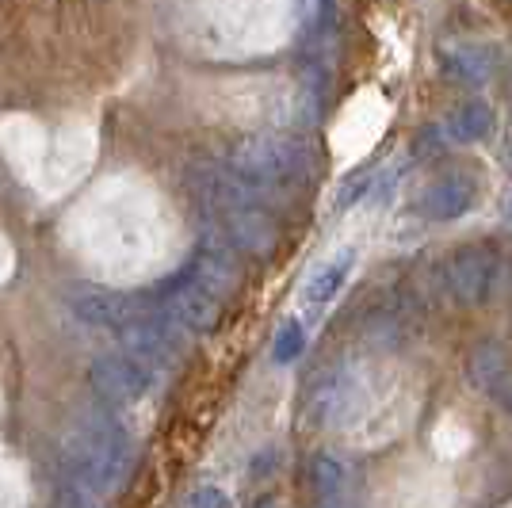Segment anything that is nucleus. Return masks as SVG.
I'll list each match as a JSON object with an SVG mask.
<instances>
[{"instance_id":"f257e3e1","label":"nucleus","mask_w":512,"mask_h":508,"mask_svg":"<svg viewBox=\"0 0 512 508\" xmlns=\"http://www.w3.org/2000/svg\"><path fill=\"white\" fill-rule=\"evenodd\" d=\"M62 459L69 466V478L88 486L100 497H111L127 486L134 470V440L127 424L104 405L81 409L62 440Z\"/></svg>"},{"instance_id":"f03ea898","label":"nucleus","mask_w":512,"mask_h":508,"mask_svg":"<svg viewBox=\"0 0 512 508\" xmlns=\"http://www.w3.org/2000/svg\"><path fill=\"white\" fill-rule=\"evenodd\" d=\"M226 165L241 176H249L264 188H283V184H302L314 172V153L306 142L291 134H245L222 157Z\"/></svg>"},{"instance_id":"7ed1b4c3","label":"nucleus","mask_w":512,"mask_h":508,"mask_svg":"<svg viewBox=\"0 0 512 508\" xmlns=\"http://www.w3.org/2000/svg\"><path fill=\"white\" fill-rule=\"evenodd\" d=\"M188 188L195 191V199L214 214L241 211V207H272L276 188H264L249 176L234 172L226 161H214V157H195L192 165L184 169Z\"/></svg>"},{"instance_id":"20e7f679","label":"nucleus","mask_w":512,"mask_h":508,"mask_svg":"<svg viewBox=\"0 0 512 508\" xmlns=\"http://www.w3.org/2000/svg\"><path fill=\"white\" fill-rule=\"evenodd\" d=\"M448 291L459 306H486L497 295V279H501V256L486 241L459 245L444 264Z\"/></svg>"},{"instance_id":"39448f33","label":"nucleus","mask_w":512,"mask_h":508,"mask_svg":"<svg viewBox=\"0 0 512 508\" xmlns=\"http://www.w3.org/2000/svg\"><path fill=\"white\" fill-rule=\"evenodd\" d=\"M88 386L92 394L111 409H123V405L142 402L153 386V371L146 363H138L134 356L123 352H107L88 363Z\"/></svg>"},{"instance_id":"423d86ee","label":"nucleus","mask_w":512,"mask_h":508,"mask_svg":"<svg viewBox=\"0 0 512 508\" xmlns=\"http://www.w3.org/2000/svg\"><path fill=\"white\" fill-rule=\"evenodd\" d=\"M188 276H192L203 291H211L218 302H226V298L241 287V253L226 241V233L207 226L203 237H199V245H195Z\"/></svg>"},{"instance_id":"0eeeda50","label":"nucleus","mask_w":512,"mask_h":508,"mask_svg":"<svg viewBox=\"0 0 512 508\" xmlns=\"http://www.w3.org/2000/svg\"><path fill=\"white\" fill-rule=\"evenodd\" d=\"M65 302H69V310L85 321V325L111 329V333H123V329L134 325L142 314H150L142 298L123 295V291H107V287H96V283H77V287H69Z\"/></svg>"},{"instance_id":"6e6552de","label":"nucleus","mask_w":512,"mask_h":508,"mask_svg":"<svg viewBox=\"0 0 512 508\" xmlns=\"http://www.w3.org/2000/svg\"><path fill=\"white\" fill-rule=\"evenodd\" d=\"M310 424L318 428H337V424L352 421L356 405H360V382H356V371L348 363H333L325 367L318 379H314V390H310Z\"/></svg>"},{"instance_id":"1a4fd4ad","label":"nucleus","mask_w":512,"mask_h":508,"mask_svg":"<svg viewBox=\"0 0 512 508\" xmlns=\"http://www.w3.org/2000/svg\"><path fill=\"white\" fill-rule=\"evenodd\" d=\"M165 318H169L180 333L207 337V333L218 329V321H222V302H218L211 291H203L188 272H180V276L165 287Z\"/></svg>"},{"instance_id":"9d476101","label":"nucleus","mask_w":512,"mask_h":508,"mask_svg":"<svg viewBox=\"0 0 512 508\" xmlns=\"http://www.w3.org/2000/svg\"><path fill=\"white\" fill-rule=\"evenodd\" d=\"M123 344H127V356H134L138 363L146 367H172L176 356H180V329L172 325L165 314L153 318V314H142V318L127 325L123 333Z\"/></svg>"},{"instance_id":"9b49d317","label":"nucleus","mask_w":512,"mask_h":508,"mask_svg":"<svg viewBox=\"0 0 512 508\" xmlns=\"http://www.w3.org/2000/svg\"><path fill=\"white\" fill-rule=\"evenodd\" d=\"M222 218V233L241 256L253 260H268L279 249V222L272 218V211L264 207H241V211H226Z\"/></svg>"},{"instance_id":"f8f14e48","label":"nucleus","mask_w":512,"mask_h":508,"mask_svg":"<svg viewBox=\"0 0 512 508\" xmlns=\"http://www.w3.org/2000/svg\"><path fill=\"white\" fill-rule=\"evenodd\" d=\"M478 199V184L467 172H444L432 176L425 188L417 191V211L425 214L428 222H455L474 207Z\"/></svg>"},{"instance_id":"ddd939ff","label":"nucleus","mask_w":512,"mask_h":508,"mask_svg":"<svg viewBox=\"0 0 512 508\" xmlns=\"http://www.w3.org/2000/svg\"><path fill=\"white\" fill-rule=\"evenodd\" d=\"M440 69L448 73V81H455V85L482 88L490 85L493 73H497V54L486 43L455 39V43L440 46Z\"/></svg>"},{"instance_id":"4468645a","label":"nucleus","mask_w":512,"mask_h":508,"mask_svg":"<svg viewBox=\"0 0 512 508\" xmlns=\"http://www.w3.org/2000/svg\"><path fill=\"white\" fill-rule=\"evenodd\" d=\"M470 375L474 382L486 390V394H497L512 405V367H509V352L497 344V340H486L474 348L470 356Z\"/></svg>"},{"instance_id":"2eb2a0df","label":"nucleus","mask_w":512,"mask_h":508,"mask_svg":"<svg viewBox=\"0 0 512 508\" xmlns=\"http://www.w3.org/2000/svg\"><path fill=\"white\" fill-rule=\"evenodd\" d=\"M352 264H356V253H352V249H341V253H333L329 260H321L318 268L306 276V283H302V298H306L310 306L333 302V298L341 295L344 283H348V276H352Z\"/></svg>"},{"instance_id":"dca6fc26","label":"nucleus","mask_w":512,"mask_h":508,"mask_svg":"<svg viewBox=\"0 0 512 508\" xmlns=\"http://www.w3.org/2000/svg\"><path fill=\"white\" fill-rule=\"evenodd\" d=\"M490 130H493V111H490V104H482V100L459 104L448 119V134L455 142H467V146L470 142H482Z\"/></svg>"},{"instance_id":"f3484780","label":"nucleus","mask_w":512,"mask_h":508,"mask_svg":"<svg viewBox=\"0 0 512 508\" xmlns=\"http://www.w3.org/2000/svg\"><path fill=\"white\" fill-rule=\"evenodd\" d=\"M306 474H310V489H314V497H333V493H344V482H348V466H344L337 455H329V451L310 455Z\"/></svg>"},{"instance_id":"a211bd4d","label":"nucleus","mask_w":512,"mask_h":508,"mask_svg":"<svg viewBox=\"0 0 512 508\" xmlns=\"http://www.w3.org/2000/svg\"><path fill=\"white\" fill-rule=\"evenodd\" d=\"M302 348H306V329H302L299 321H283L276 340H272V360H276L279 367H283V363H295L302 356Z\"/></svg>"},{"instance_id":"6ab92c4d","label":"nucleus","mask_w":512,"mask_h":508,"mask_svg":"<svg viewBox=\"0 0 512 508\" xmlns=\"http://www.w3.org/2000/svg\"><path fill=\"white\" fill-rule=\"evenodd\" d=\"M58 508H104V497L81 482H73V478H65L58 486Z\"/></svg>"},{"instance_id":"aec40b11","label":"nucleus","mask_w":512,"mask_h":508,"mask_svg":"<svg viewBox=\"0 0 512 508\" xmlns=\"http://www.w3.org/2000/svg\"><path fill=\"white\" fill-rule=\"evenodd\" d=\"M371 176H375L371 169H356L348 180H344L341 191H337V207H341V211H344V207H356L363 195L371 191Z\"/></svg>"},{"instance_id":"412c9836","label":"nucleus","mask_w":512,"mask_h":508,"mask_svg":"<svg viewBox=\"0 0 512 508\" xmlns=\"http://www.w3.org/2000/svg\"><path fill=\"white\" fill-rule=\"evenodd\" d=\"M184 508H234L230 505V497H226V489L218 486H199L188 493V501H184Z\"/></svg>"},{"instance_id":"4be33fe9","label":"nucleus","mask_w":512,"mask_h":508,"mask_svg":"<svg viewBox=\"0 0 512 508\" xmlns=\"http://www.w3.org/2000/svg\"><path fill=\"white\" fill-rule=\"evenodd\" d=\"M314 508H348V505H344L341 493H333V497H314Z\"/></svg>"},{"instance_id":"5701e85b","label":"nucleus","mask_w":512,"mask_h":508,"mask_svg":"<svg viewBox=\"0 0 512 508\" xmlns=\"http://www.w3.org/2000/svg\"><path fill=\"white\" fill-rule=\"evenodd\" d=\"M253 508H283V501H279V497H260Z\"/></svg>"},{"instance_id":"b1692460","label":"nucleus","mask_w":512,"mask_h":508,"mask_svg":"<svg viewBox=\"0 0 512 508\" xmlns=\"http://www.w3.org/2000/svg\"><path fill=\"white\" fill-rule=\"evenodd\" d=\"M501 214H505V218H509V222H512V191H509V195H505V203H501Z\"/></svg>"},{"instance_id":"393cba45","label":"nucleus","mask_w":512,"mask_h":508,"mask_svg":"<svg viewBox=\"0 0 512 508\" xmlns=\"http://www.w3.org/2000/svg\"><path fill=\"white\" fill-rule=\"evenodd\" d=\"M509 165H512V149H509Z\"/></svg>"}]
</instances>
